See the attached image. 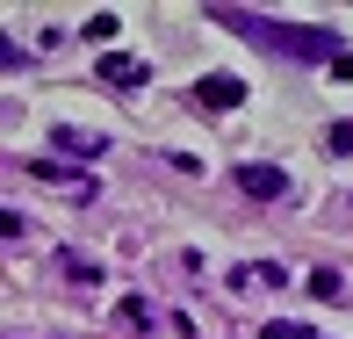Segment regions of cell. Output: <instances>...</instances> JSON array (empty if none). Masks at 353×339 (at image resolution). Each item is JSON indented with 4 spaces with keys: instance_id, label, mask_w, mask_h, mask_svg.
Returning a JSON list of instances; mask_svg holds the SVG:
<instances>
[{
    "instance_id": "cell-6",
    "label": "cell",
    "mask_w": 353,
    "mask_h": 339,
    "mask_svg": "<svg viewBox=\"0 0 353 339\" xmlns=\"http://www.w3.org/2000/svg\"><path fill=\"white\" fill-rule=\"evenodd\" d=\"M58 152H72V159H101V137H94V130H58Z\"/></svg>"
},
{
    "instance_id": "cell-8",
    "label": "cell",
    "mask_w": 353,
    "mask_h": 339,
    "mask_svg": "<svg viewBox=\"0 0 353 339\" xmlns=\"http://www.w3.org/2000/svg\"><path fill=\"white\" fill-rule=\"evenodd\" d=\"M267 339H317L310 325H288V318H274V325H267Z\"/></svg>"
},
{
    "instance_id": "cell-1",
    "label": "cell",
    "mask_w": 353,
    "mask_h": 339,
    "mask_svg": "<svg viewBox=\"0 0 353 339\" xmlns=\"http://www.w3.org/2000/svg\"><path fill=\"white\" fill-rule=\"evenodd\" d=\"M245 29H260L281 58H339V37H332V29H288V22H245Z\"/></svg>"
},
{
    "instance_id": "cell-2",
    "label": "cell",
    "mask_w": 353,
    "mask_h": 339,
    "mask_svg": "<svg viewBox=\"0 0 353 339\" xmlns=\"http://www.w3.org/2000/svg\"><path fill=\"white\" fill-rule=\"evenodd\" d=\"M94 79H101V87H123V94H137V87H152V66H144V58H130V51H101Z\"/></svg>"
},
{
    "instance_id": "cell-3",
    "label": "cell",
    "mask_w": 353,
    "mask_h": 339,
    "mask_svg": "<svg viewBox=\"0 0 353 339\" xmlns=\"http://www.w3.org/2000/svg\"><path fill=\"white\" fill-rule=\"evenodd\" d=\"M188 94H195V108L223 116V108H238V101H245V79H231V72H202V79H195Z\"/></svg>"
},
{
    "instance_id": "cell-5",
    "label": "cell",
    "mask_w": 353,
    "mask_h": 339,
    "mask_svg": "<svg viewBox=\"0 0 353 339\" xmlns=\"http://www.w3.org/2000/svg\"><path fill=\"white\" fill-rule=\"evenodd\" d=\"M116 325H130V332H152V303H144V296H123V303H116Z\"/></svg>"
},
{
    "instance_id": "cell-7",
    "label": "cell",
    "mask_w": 353,
    "mask_h": 339,
    "mask_svg": "<svg viewBox=\"0 0 353 339\" xmlns=\"http://www.w3.org/2000/svg\"><path fill=\"white\" fill-rule=\"evenodd\" d=\"M310 296H325V303H339V296H346V274H332V267H317V274H310Z\"/></svg>"
},
{
    "instance_id": "cell-9",
    "label": "cell",
    "mask_w": 353,
    "mask_h": 339,
    "mask_svg": "<svg viewBox=\"0 0 353 339\" xmlns=\"http://www.w3.org/2000/svg\"><path fill=\"white\" fill-rule=\"evenodd\" d=\"M325 144H332V152H353V123H332V130H325Z\"/></svg>"
},
{
    "instance_id": "cell-4",
    "label": "cell",
    "mask_w": 353,
    "mask_h": 339,
    "mask_svg": "<svg viewBox=\"0 0 353 339\" xmlns=\"http://www.w3.org/2000/svg\"><path fill=\"white\" fill-rule=\"evenodd\" d=\"M238 195H252V202H281V195H288V173L267 166V159H252V166H238Z\"/></svg>"
}]
</instances>
